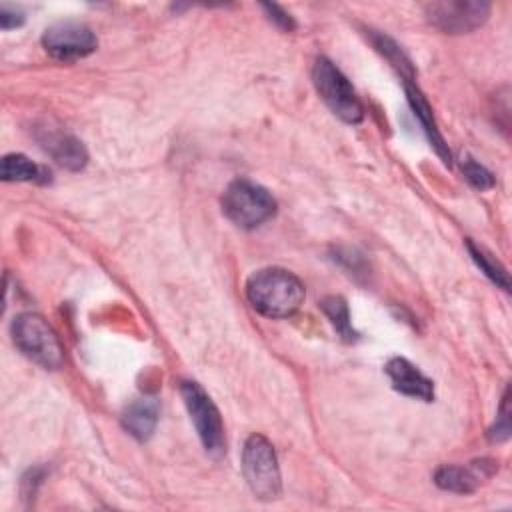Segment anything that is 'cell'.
Masks as SVG:
<instances>
[{
	"mask_svg": "<svg viewBox=\"0 0 512 512\" xmlns=\"http://www.w3.org/2000/svg\"><path fill=\"white\" fill-rule=\"evenodd\" d=\"M246 298L262 316L288 318L304 302V286L284 268H264L248 278Z\"/></svg>",
	"mask_w": 512,
	"mask_h": 512,
	"instance_id": "6da1fadb",
	"label": "cell"
},
{
	"mask_svg": "<svg viewBox=\"0 0 512 512\" xmlns=\"http://www.w3.org/2000/svg\"><path fill=\"white\" fill-rule=\"evenodd\" d=\"M242 472L252 490L260 500H276L282 490L280 468L274 446L260 434L248 436L242 450Z\"/></svg>",
	"mask_w": 512,
	"mask_h": 512,
	"instance_id": "7a4b0ae2",
	"label": "cell"
},
{
	"mask_svg": "<svg viewBox=\"0 0 512 512\" xmlns=\"http://www.w3.org/2000/svg\"><path fill=\"white\" fill-rule=\"evenodd\" d=\"M222 210L240 228H256L264 224L276 212V200L272 194L250 180H234L222 196Z\"/></svg>",
	"mask_w": 512,
	"mask_h": 512,
	"instance_id": "3957f363",
	"label": "cell"
},
{
	"mask_svg": "<svg viewBox=\"0 0 512 512\" xmlns=\"http://www.w3.org/2000/svg\"><path fill=\"white\" fill-rule=\"evenodd\" d=\"M312 80L316 92L324 100V104L344 122L358 124L364 118V106L356 96L348 78L330 62L328 58L320 56L312 68Z\"/></svg>",
	"mask_w": 512,
	"mask_h": 512,
	"instance_id": "277c9868",
	"label": "cell"
},
{
	"mask_svg": "<svg viewBox=\"0 0 512 512\" xmlns=\"http://www.w3.org/2000/svg\"><path fill=\"white\" fill-rule=\"evenodd\" d=\"M12 336L16 346L36 364L44 368H58L62 364V344L42 316L32 312L16 316L12 322Z\"/></svg>",
	"mask_w": 512,
	"mask_h": 512,
	"instance_id": "5b68a950",
	"label": "cell"
},
{
	"mask_svg": "<svg viewBox=\"0 0 512 512\" xmlns=\"http://www.w3.org/2000/svg\"><path fill=\"white\" fill-rule=\"evenodd\" d=\"M180 394L184 400V406L190 414V420L194 422V428L198 432V438L204 446V450L218 458L224 454V426H222V418L218 408L214 406V402L210 400V396L202 390L200 384L196 382H182L180 384Z\"/></svg>",
	"mask_w": 512,
	"mask_h": 512,
	"instance_id": "8992f818",
	"label": "cell"
},
{
	"mask_svg": "<svg viewBox=\"0 0 512 512\" xmlns=\"http://www.w3.org/2000/svg\"><path fill=\"white\" fill-rule=\"evenodd\" d=\"M490 4L480 0H444L426 4V16L432 26L446 34L472 32L488 20Z\"/></svg>",
	"mask_w": 512,
	"mask_h": 512,
	"instance_id": "52a82bcc",
	"label": "cell"
},
{
	"mask_svg": "<svg viewBox=\"0 0 512 512\" xmlns=\"http://www.w3.org/2000/svg\"><path fill=\"white\" fill-rule=\"evenodd\" d=\"M42 46L52 58L62 62H74L92 54L98 46V40L84 22L64 20L46 28L42 36Z\"/></svg>",
	"mask_w": 512,
	"mask_h": 512,
	"instance_id": "ba28073f",
	"label": "cell"
},
{
	"mask_svg": "<svg viewBox=\"0 0 512 512\" xmlns=\"http://www.w3.org/2000/svg\"><path fill=\"white\" fill-rule=\"evenodd\" d=\"M496 470L494 460H478L472 462L470 466H442L436 470L434 474V482L442 488V490H450V492H460V494H468L472 490H476V486L492 476Z\"/></svg>",
	"mask_w": 512,
	"mask_h": 512,
	"instance_id": "9c48e42d",
	"label": "cell"
},
{
	"mask_svg": "<svg viewBox=\"0 0 512 512\" xmlns=\"http://www.w3.org/2000/svg\"><path fill=\"white\" fill-rule=\"evenodd\" d=\"M386 374L392 382V386L410 398H418L424 402H430L434 398V386L432 380H428L412 362L406 358H392L386 364Z\"/></svg>",
	"mask_w": 512,
	"mask_h": 512,
	"instance_id": "30bf717a",
	"label": "cell"
},
{
	"mask_svg": "<svg viewBox=\"0 0 512 512\" xmlns=\"http://www.w3.org/2000/svg\"><path fill=\"white\" fill-rule=\"evenodd\" d=\"M38 142L60 166L68 170H80L88 160L82 142L68 132L44 128L42 134H38Z\"/></svg>",
	"mask_w": 512,
	"mask_h": 512,
	"instance_id": "8fae6325",
	"label": "cell"
},
{
	"mask_svg": "<svg viewBox=\"0 0 512 512\" xmlns=\"http://www.w3.org/2000/svg\"><path fill=\"white\" fill-rule=\"evenodd\" d=\"M160 414V402L156 396H142L134 400L122 414L124 430L136 440L144 442L152 436Z\"/></svg>",
	"mask_w": 512,
	"mask_h": 512,
	"instance_id": "7c38bea8",
	"label": "cell"
},
{
	"mask_svg": "<svg viewBox=\"0 0 512 512\" xmlns=\"http://www.w3.org/2000/svg\"><path fill=\"white\" fill-rule=\"evenodd\" d=\"M406 96H408V102H410V106H412L416 118L420 120V124H422V128H424V132H426L430 144L434 146L436 154L442 158V162L450 164V150H448V144L444 142L442 134L438 132V126H436L434 116H432V110H430L426 98L422 96V92H420L410 80H406Z\"/></svg>",
	"mask_w": 512,
	"mask_h": 512,
	"instance_id": "4fadbf2b",
	"label": "cell"
},
{
	"mask_svg": "<svg viewBox=\"0 0 512 512\" xmlns=\"http://www.w3.org/2000/svg\"><path fill=\"white\" fill-rule=\"evenodd\" d=\"M2 180L6 182H40L46 180V170L28 160L24 154H6L0 166Z\"/></svg>",
	"mask_w": 512,
	"mask_h": 512,
	"instance_id": "5bb4252c",
	"label": "cell"
},
{
	"mask_svg": "<svg viewBox=\"0 0 512 512\" xmlns=\"http://www.w3.org/2000/svg\"><path fill=\"white\" fill-rule=\"evenodd\" d=\"M324 314L330 318L332 326L336 328V332L340 334L342 340L346 342H352L356 338V332L350 324V316H348V306L344 302V298L340 296H326L322 302H320Z\"/></svg>",
	"mask_w": 512,
	"mask_h": 512,
	"instance_id": "9a60e30c",
	"label": "cell"
},
{
	"mask_svg": "<svg viewBox=\"0 0 512 512\" xmlns=\"http://www.w3.org/2000/svg\"><path fill=\"white\" fill-rule=\"evenodd\" d=\"M466 246H468V252H470V256H472V260L476 262V266L496 284V286H500L502 290H510V280H508V272L498 264V262H494L482 248H478L472 240H468L466 242Z\"/></svg>",
	"mask_w": 512,
	"mask_h": 512,
	"instance_id": "2e32d148",
	"label": "cell"
},
{
	"mask_svg": "<svg viewBox=\"0 0 512 512\" xmlns=\"http://www.w3.org/2000/svg\"><path fill=\"white\" fill-rule=\"evenodd\" d=\"M460 166H462V174L464 178L478 190H488L494 186V176L488 168H484L480 162H476L474 158L470 156H462L460 160Z\"/></svg>",
	"mask_w": 512,
	"mask_h": 512,
	"instance_id": "e0dca14e",
	"label": "cell"
},
{
	"mask_svg": "<svg viewBox=\"0 0 512 512\" xmlns=\"http://www.w3.org/2000/svg\"><path fill=\"white\" fill-rule=\"evenodd\" d=\"M374 46L406 76V80H412V66H410L408 58L402 54V50L390 38H386L382 34H376L374 36Z\"/></svg>",
	"mask_w": 512,
	"mask_h": 512,
	"instance_id": "ac0fdd59",
	"label": "cell"
},
{
	"mask_svg": "<svg viewBox=\"0 0 512 512\" xmlns=\"http://www.w3.org/2000/svg\"><path fill=\"white\" fill-rule=\"evenodd\" d=\"M510 436V410H508V390L504 392L502 404H500V412H498V420L494 424V428H490L488 438L494 442H502Z\"/></svg>",
	"mask_w": 512,
	"mask_h": 512,
	"instance_id": "d6986e66",
	"label": "cell"
},
{
	"mask_svg": "<svg viewBox=\"0 0 512 512\" xmlns=\"http://www.w3.org/2000/svg\"><path fill=\"white\" fill-rule=\"evenodd\" d=\"M22 22H24L22 10H18L14 6H8V4L0 6V26H2V30L18 28V26H22Z\"/></svg>",
	"mask_w": 512,
	"mask_h": 512,
	"instance_id": "ffe728a7",
	"label": "cell"
},
{
	"mask_svg": "<svg viewBox=\"0 0 512 512\" xmlns=\"http://www.w3.org/2000/svg\"><path fill=\"white\" fill-rule=\"evenodd\" d=\"M262 8L266 10L268 18H270L278 28H282V30H292V28H294L292 16H290L288 12H284L280 6H276V4H262Z\"/></svg>",
	"mask_w": 512,
	"mask_h": 512,
	"instance_id": "44dd1931",
	"label": "cell"
}]
</instances>
